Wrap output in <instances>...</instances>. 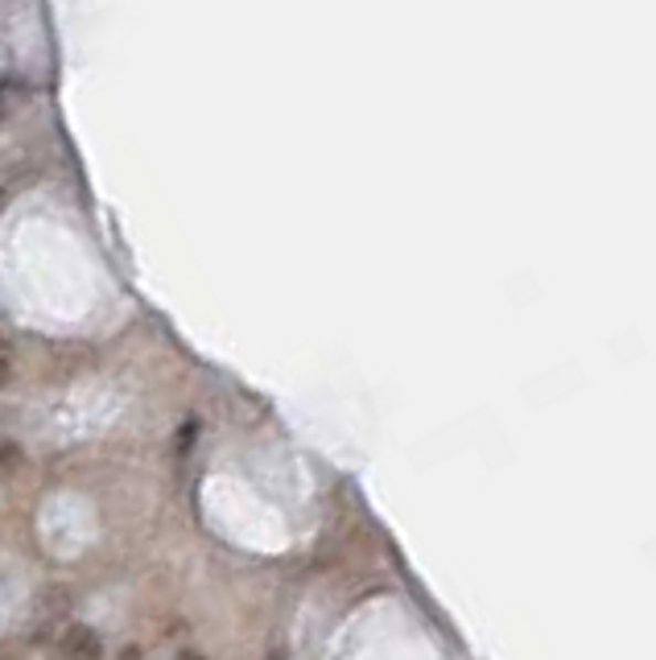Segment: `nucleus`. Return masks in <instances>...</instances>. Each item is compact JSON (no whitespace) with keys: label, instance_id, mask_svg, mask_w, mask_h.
Segmentation results:
<instances>
[{"label":"nucleus","instance_id":"1","mask_svg":"<svg viewBox=\"0 0 656 660\" xmlns=\"http://www.w3.org/2000/svg\"><path fill=\"white\" fill-rule=\"evenodd\" d=\"M59 657L63 660H104V640L99 631H92L87 624H66L59 631Z\"/></svg>","mask_w":656,"mask_h":660},{"label":"nucleus","instance_id":"2","mask_svg":"<svg viewBox=\"0 0 656 660\" xmlns=\"http://www.w3.org/2000/svg\"><path fill=\"white\" fill-rule=\"evenodd\" d=\"M25 95H30V87L21 79H0V120H9L25 104Z\"/></svg>","mask_w":656,"mask_h":660},{"label":"nucleus","instance_id":"3","mask_svg":"<svg viewBox=\"0 0 656 660\" xmlns=\"http://www.w3.org/2000/svg\"><path fill=\"white\" fill-rule=\"evenodd\" d=\"M17 458H21V450H17V446H0V475H4V471H13V467H17Z\"/></svg>","mask_w":656,"mask_h":660},{"label":"nucleus","instance_id":"4","mask_svg":"<svg viewBox=\"0 0 656 660\" xmlns=\"http://www.w3.org/2000/svg\"><path fill=\"white\" fill-rule=\"evenodd\" d=\"M9 372H13V360H9V347L0 343V384L9 380Z\"/></svg>","mask_w":656,"mask_h":660},{"label":"nucleus","instance_id":"5","mask_svg":"<svg viewBox=\"0 0 656 660\" xmlns=\"http://www.w3.org/2000/svg\"><path fill=\"white\" fill-rule=\"evenodd\" d=\"M116 660H141V652H137V648H125V652H120Z\"/></svg>","mask_w":656,"mask_h":660},{"label":"nucleus","instance_id":"6","mask_svg":"<svg viewBox=\"0 0 656 660\" xmlns=\"http://www.w3.org/2000/svg\"><path fill=\"white\" fill-rule=\"evenodd\" d=\"M178 660H203L199 652H178Z\"/></svg>","mask_w":656,"mask_h":660},{"label":"nucleus","instance_id":"7","mask_svg":"<svg viewBox=\"0 0 656 660\" xmlns=\"http://www.w3.org/2000/svg\"><path fill=\"white\" fill-rule=\"evenodd\" d=\"M0 203H4V187H0Z\"/></svg>","mask_w":656,"mask_h":660}]
</instances>
